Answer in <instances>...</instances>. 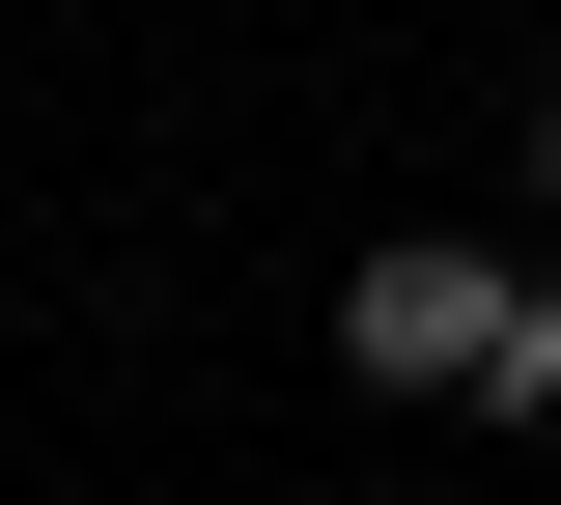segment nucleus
Instances as JSON below:
<instances>
[{
    "mask_svg": "<svg viewBox=\"0 0 561 505\" xmlns=\"http://www.w3.org/2000/svg\"><path fill=\"white\" fill-rule=\"evenodd\" d=\"M478 422H534V449H561V282H534V337H505V393H478Z\"/></svg>",
    "mask_w": 561,
    "mask_h": 505,
    "instance_id": "obj_2",
    "label": "nucleus"
},
{
    "mask_svg": "<svg viewBox=\"0 0 561 505\" xmlns=\"http://www.w3.org/2000/svg\"><path fill=\"white\" fill-rule=\"evenodd\" d=\"M505 337H534V282H505L478 225H393V253L337 282V365H365V393H505Z\"/></svg>",
    "mask_w": 561,
    "mask_h": 505,
    "instance_id": "obj_1",
    "label": "nucleus"
},
{
    "mask_svg": "<svg viewBox=\"0 0 561 505\" xmlns=\"http://www.w3.org/2000/svg\"><path fill=\"white\" fill-rule=\"evenodd\" d=\"M534 225H561V84H534Z\"/></svg>",
    "mask_w": 561,
    "mask_h": 505,
    "instance_id": "obj_3",
    "label": "nucleus"
}]
</instances>
